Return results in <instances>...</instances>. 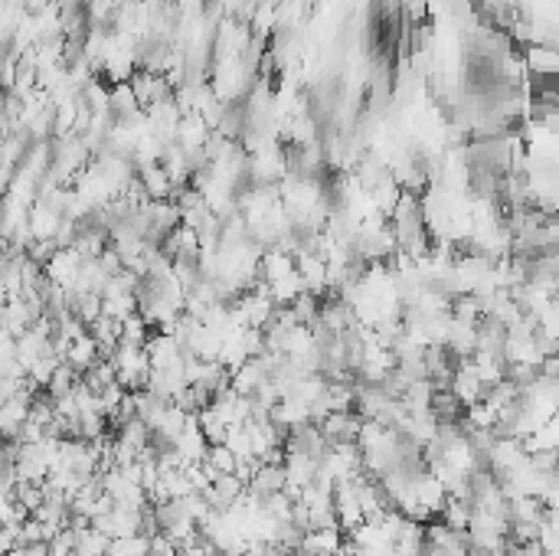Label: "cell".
I'll list each match as a JSON object with an SVG mask.
<instances>
[{
	"label": "cell",
	"mask_w": 559,
	"mask_h": 556,
	"mask_svg": "<svg viewBox=\"0 0 559 556\" xmlns=\"http://www.w3.org/2000/svg\"><path fill=\"white\" fill-rule=\"evenodd\" d=\"M422 556H448V553L442 547H432V543H428V547L422 550Z\"/></svg>",
	"instance_id": "6da1fadb"
}]
</instances>
